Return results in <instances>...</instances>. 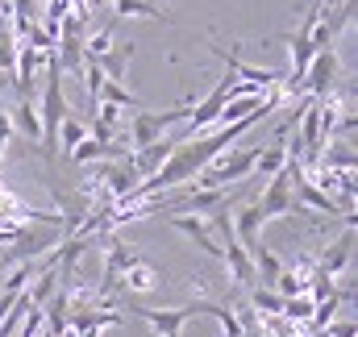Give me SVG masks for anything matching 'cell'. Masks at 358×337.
I'll return each instance as SVG.
<instances>
[{
	"label": "cell",
	"instance_id": "obj_1",
	"mask_svg": "<svg viewBox=\"0 0 358 337\" xmlns=\"http://www.w3.org/2000/svg\"><path fill=\"white\" fill-rule=\"evenodd\" d=\"M71 108H67V92H63V71H59V63H55V55H50V63H46V84H42V100H38V121H42V155L46 159H55V138H59V125H63V117H67Z\"/></svg>",
	"mask_w": 358,
	"mask_h": 337
},
{
	"label": "cell",
	"instance_id": "obj_2",
	"mask_svg": "<svg viewBox=\"0 0 358 337\" xmlns=\"http://www.w3.org/2000/svg\"><path fill=\"white\" fill-rule=\"evenodd\" d=\"M255 159H259V146L221 150V155L200 171L192 183H196V187H229V183H242V179H250V175H255Z\"/></svg>",
	"mask_w": 358,
	"mask_h": 337
},
{
	"label": "cell",
	"instance_id": "obj_3",
	"mask_svg": "<svg viewBox=\"0 0 358 337\" xmlns=\"http://www.w3.org/2000/svg\"><path fill=\"white\" fill-rule=\"evenodd\" d=\"M296 167H300V163H292V159H287V167L279 171V175H271L267 187H263V196L255 200V208H259L263 225L296 213V196H292V175H296Z\"/></svg>",
	"mask_w": 358,
	"mask_h": 337
},
{
	"label": "cell",
	"instance_id": "obj_4",
	"mask_svg": "<svg viewBox=\"0 0 358 337\" xmlns=\"http://www.w3.org/2000/svg\"><path fill=\"white\" fill-rule=\"evenodd\" d=\"M338 80H342L338 50H317L313 63H308V71H304V80H300V92H304V100H325L338 87Z\"/></svg>",
	"mask_w": 358,
	"mask_h": 337
},
{
	"label": "cell",
	"instance_id": "obj_5",
	"mask_svg": "<svg viewBox=\"0 0 358 337\" xmlns=\"http://www.w3.org/2000/svg\"><path fill=\"white\" fill-rule=\"evenodd\" d=\"M134 317H142L159 337H183V325L196 317V308L192 304H183V308H146V304H134Z\"/></svg>",
	"mask_w": 358,
	"mask_h": 337
},
{
	"label": "cell",
	"instance_id": "obj_6",
	"mask_svg": "<svg viewBox=\"0 0 358 337\" xmlns=\"http://www.w3.org/2000/svg\"><path fill=\"white\" fill-rule=\"evenodd\" d=\"M167 225H171V229H179L183 238H192V242L208 254V258H221V242H217V234H213V225H208L204 217H192V213H171V217H167Z\"/></svg>",
	"mask_w": 358,
	"mask_h": 337
},
{
	"label": "cell",
	"instance_id": "obj_7",
	"mask_svg": "<svg viewBox=\"0 0 358 337\" xmlns=\"http://www.w3.org/2000/svg\"><path fill=\"white\" fill-rule=\"evenodd\" d=\"M350 258H355V225H346V229L321 250V258H313V262H317V271H325L329 279H338V275L350 266Z\"/></svg>",
	"mask_w": 358,
	"mask_h": 337
},
{
	"label": "cell",
	"instance_id": "obj_8",
	"mask_svg": "<svg viewBox=\"0 0 358 337\" xmlns=\"http://www.w3.org/2000/svg\"><path fill=\"white\" fill-rule=\"evenodd\" d=\"M171 150H176V138H159V142H150V146H142V150H129V155H125V163L134 167L138 179H150L155 171L171 159Z\"/></svg>",
	"mask_w": 358,
	"mask_h": 337
},
{
	"label": "cell",
	"instance_id": "obj_9",
	"mask_svg": "<svg viewBox=\"0 0 358 337\" xmlns=\"http://www.w3.org/2000/svg\"><path fill=\"white\" fill-rule=\"evenodd\" d=\"M221 262H225V271H229V283H238V287H259V275H255V258L246 246H238V242H225L221 246Z\"/></svg>",
	"mask_w": 358,
	"mask_h": 337
},
{
	"label": "cell",
	"instance_id": "obj_10",
	"mask_svg": "<svg viewBox=\"0 0 358 337\" xmlns=\"http://www.w3.org/2000/svg\"><path fill=\"white\" fill-rule=\"evenodd\" d=\"M159 283H163V271H159L150 258H138V262L121 275V287H125L129 296H150Z\"/></svg>",
	"mask_w": 358,
	"mask_h": 337
},
{
	"label": "cell",
	"instance_id": "obj_11",
	"mask_svg": "<svg viewBox=\"0 0 358 337\" xmlns=\"http://www.w3.org/2000/svg\"><path fill=\"white\" fill-rule=\"evenodd\" d=\"M229 225H234L238 246H246V250H259V246H263V242H259V234H263V217H259L255 204H242V208L229 217Z\"/></svg>",
	"mask_w": 358,
	"mask_h": 337
},
{
	"label": "cell",
	"instance_id": "obj_12",
	"mask_svg": "<svg viewBox=\"0 0 358 337\" xmlns=\"http://www.w3.org/2000/svg\"><path fill=\"white\" fill-rule=\"evenodd\" d=\"M287 129H292V121H287V125H283V129H279V138H275V142H271V146H259V159H255V175H279V171L287 167V146H283V142H287Z\"/></svg>",
	"mask_w": 358,
	"mask_h": 337
},
{
	"label": "cell",
	"instance_id": "obj_13",
	"mask_svg": "<svg viewBox=\"0 0 358 337\" xmlns=\"http://www.w3.org/2000/svg\"><path fill=\"white\" fill-rule=\"evenodd\" d=\"M129 59H134V42H121V46H108V50L96 59V67H100L104 80L125 84V67H129Z\"/></svg>",
	"mask_w": 358,
	"mask_h": 337
},
{
	"label": "cell",
	"instance_id": "obj_14",
	"mask_svg": "<svg viewBox=\"0 0 358 337\" xmlns=\"http://www.w3.org/2000/svg\"><path fill=\"white\" fill-rule=\"evenodd\" d=\"M8 121H13V134H21V138H29V142L42 146V121H38V104L34 100H17L13 113H8Z\"/></svg>",
	"mask_w": 358,
	"mask_h": 337
},
{
	"label": "cell",
	"instance_id": "obj_15",
	"mask_svg": "<svg viewBox=\"0 0 358 337\" xmlns=\"http://www.w3.org/2000/svg\"><path fill=\"white\" fill-rule=\"evenodd\" d=\"M113 13H117V21H121V17H150V21L176 25V17H171L167 8H159L155 0H113Z\"/></svg>",
	"mask_w": 358,
	"mask_h": 337
},
{
	"label": "cell",
	"instance_id": "obj_16",
	"mask_svg": "<svg viewBox=\"0 0 358 337\" xmlns=\"http://www.w3.org/2000/svg\"><path fill=\"white\" fill-rule=\"evenodd\" d=\"M321 150H325V155H317V163H321L325 171H355L358 155H355L350 142H325Z\"/></svg>",
	"mask_w": 358,
	"mask_h": 337
},
{
	"label": "cell",
	"instance_id": "obj_17",
	"mask_svg": "<svg viewBox=\"0 0 358 337\" xmlns=\"http://www.w3.org/2000/svg\"><path fill=\"white\" fill-rule=\"evenodd\" d=\"M96 104H117V108H129V113H138V108H142V100H138L129 87H125V84H113V80H104V84H100Z\"/></svg>",
	"mask_w": 358,
	"mask_h": 337
},
{
	"label": "cell",
	"instance_id": "obj_18",
	"mask_svg": "<svg viewBox=\"0 0 358 337\" xmlns=\"http://www.w3.org/2000/svg\"><path fill=\"white\" fill-rule=\"evenodd\" d=\"M84 138H88V121H84V117H76V113H67V117H63V125H59V138H55V146H63V150H76Z\"/></svg>",
	"mask_w": 358,
	"mask_h": 337
},
{
	"label": "cell",
	"instance_id": "obj_19",
	"mask_svg": "<svg viewBox=\"0 0 358 337\" xmlns=\"http://www.w3.org/2000/svg\"><path fill=\"white\" fill-rule=\"evenodd\" d=\"M250 313H259L263 321L267 317H283V296H275L271 287H250Z\"/></svg>",
	"mask_w": 358,
	"mask_h": 337
},
{
	"label": "cell",
	"instance_id": "obj_20",
	"mask_svg": "<svg viewBox=\"0 0 358 337\" xmlns=\"http://www.w3.org/2000/svg\"><path fill=\"white\" fill-rule=\"evenodd\" d=\"M250 258H255V275L263 279V283H275L279 279V271H283V262H279V254L267 250V246H259V250H250Z\"/></svg>",
	"mask_w": 358,
	"mask_h": 337
},
{
	"label": "cell",
	"instance_id": "obj_21",
	"mask_svg": "<svg viewBox=\"0 0 358 337\" xmlns=\"http://www.w3.org/2000/svg\"><path fill=\"white\" fill-rule=\"evenodd\" d=\"M17 38L8 29H0V76H13V63H17Z\"/></svg>",
	"mask_w": 358,
	"mask_h": 337
},
{
	"label": "cell",
	"instance_id": "obj_22",
	"mask_svg": "<svg viewBox=\"0 0 358 337\" xmlns=\"http://www.w3.org/2000/svg\"><path fill=\"white\" fill-rule=\"evenodd\" d=\"M325 337H358V325H355V317H342V321H334V325L325 329Z\"/></svg>",
	"mask_w": 358,
	"mask_h": 337
},
{
	"label": "cell",
	"instance_id": "obj_23",
	"mask_svg": "<svg viewBox=\"0 0 358 337\" xmlns=\"http://www.w3.org/2000/svg\"><path fill=\"white\" fill-rule=\"evenodd\" d=\"M55 337H80V334H76V329L67 325V329H59V334H55Z\"/></svg>",
	"mask_w": 358,
	"mask_h": 337
},
{
	"label": "cell",
	"instance_id": "obj_24",
	"mask_svg": "<svg viewBox=\"0 0 358 337\" xmlns=\"http://www.w3.org/2000/svg\"><path fill=\"white\" fill-rule=\"evenodd\" d=\"M0 279H4V271H0Z\"/></svg>",
	"mask_w": 358,
	"mask_h": 337
}]
</instances>
